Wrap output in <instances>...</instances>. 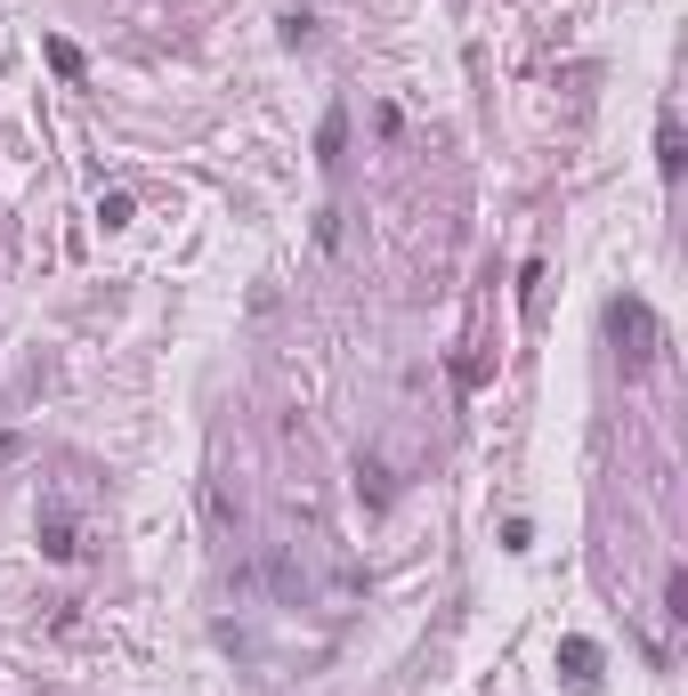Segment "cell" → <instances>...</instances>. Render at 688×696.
Listing matches in <instances>:
<instances>
[{
    "label": "cell",
    "instance_id": "1",
    "mask_svg": "<svg viewBox=\"0 0 688 696\" xmlns=\"http://www.w3.org/2000/svg\"><path fill=\"white\" fill-rule=\"evenodd\" d=\"M607 341H616V365H624V373H648L656 356H665V324H656L648 300L616 292V300H607Z\"/></svg>",
    "mask_w": 688,
    "mask_h": 696
},
{
    "label": "cell",
    "instance_id": "2",
    "mask_svg": "<svg viewBox=\"0 0 688 696\" xmlns=\"http://www.w3.org/2000/svg\"><path fill=\"white\" fill-rule=\"evenodd\" d=\"M41 559H58V567L82 559V527H73L65 502H41Z\"/></svg>",
    "mask_w": 688,
    "mask_h": 696
},
{
    "label": "cell",
    "instance_id": "3",
    "mask_svg": "<svg viewBox=\"0 0 688 696\" xmlns=\"http://www.w3.org/2000/svg\"><path fill=\"white\" fill-rule=\"evenodd\" d=\"M559 664H567V681H575V688H592V681H600V648H592V640H559Z\"/></svg>",
    "mask_w": 688,
    "mask_h": 696
},
{
    "label": "cell",
    "instance_id": "4",
    "mask_svg": "<svg viewBox=\"0 0 688 696\" xmlns=\"http://www.w3.org/2000/svg\"><path fill=\"white\" fill-rule=\"evenodd\" d=\"M341 146H348V114L333 106V114H324V131H316V163L333 170V163H341Z\"/></svg>",
    "mask_w": 688,
    "mask_h": 696
},
{
    "label": "cell",
    "instance_id": "5",
    "mask_svg": "<svg viewBox=\"0 0 688 696\" xmlns=\"http://www.w3.org/2000/svg\"><path fill=\"white\" fill-rule=\"evenodd\" d=\"M356 495H365V510H389V470H381V461H356Z\"/></svg>",
    "mask_w": 688,
    "mask_h": 696
},
{
    "label": "cell",
    "instance_id": "6",
    "mask_svg": "<svg viewBox=\"0 0 688 696\" xmlns=\"http://www.w3.org/2000/svg\"><path fill=\"white\" fill-rule=\"evenodd\" d=\"M656 170H665V178H680V122H673V114L656 122Z\"/></svg>",
    "mask_w": 688,
    "mask_h": 696
},
{
    "label": "cell",
    "instance_id": "7",
    "mask_svg": "<svg viewBox=\"0 0 688 696\" xmlns=\"http://www.w3.org/2000/svg\"><path fill=\"white\" fill-rule=\"evenodd\" d=\"M131 219H138V202L122 195V187H114V195H97V227H106V236H114V227H131Z\"/></svg>",
    "mask_w": 688,
    "mask_h": 696
},
{
    "label": "cell",
    "instance_id": "8",
    "mask_svg": "<svg viewBox=\"0 0 688 696\" xmlns=\"http://www.w3.org/2000/svg\"><path fill=\"white\" fill-rule=\"evenodd\" d=\"M49 65H58L65 82H82V73H90V65H82V49H73V41H49Z\"/></svg>",
    "mask_w": 688,
    "mask_h": 696
},
{
    "label": "cell",
    "instance_id": "9",
    "mask_svg": "<svg viewBox=\"0 0 688 696\" xmlns=\"http://www.w3.org/2000/svg\"><path fill=\"white\" fill-rule=\"evenodd\" d=\"M665 615H673V624H680V615H688V575H680V567H673V575H665Z\"/></svg>",
    "mask_w": 688,
    "mask_h": 696
}]
</instances>
